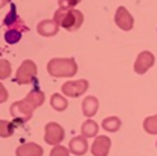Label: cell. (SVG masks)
<instances>
[{
	"label": "cell",
	"mask_w": 157,
	"mask_h": 156,
	"mask_svg": "<svg viewBox=\"0 0 157 156\" xmlns=\"http://www.w3.org/2000/svg\"><path fill=\"white\" fill-rule=\"evenodd\" d=\"M50 104H51V107L54 108L55 111H58V112H62V111H65L66 108H68L69 102H68V99H66L63 96L55 93V94H52V96H51Z\"/></svg>",
	"instance_id": "17"
},
{
	"label": "cell",
	"mask_w": 157,
	"mask_h": 156,
	"mask_svg": "<svg viewBox=\"0 0 157 156\" xmlns=\"http://www.w3.org/2000/svg\"><path fill=\"white\" fill-rule=\"evenodd\" d=\"M90 87L88 80L86 79H80V80H71V82H66L62 84V93L66 97H71V98H77V97L83 96Z\"/></svg>",
	"instance_id": "6"
},
{
	"label": "cell",
	"mask_w": 157,
	"mask_h": 156,
	"mask_svg": "<svg viewBox=\"0 0 157 156\" xmlns=\"http://www.w3.org/2000/svg\"><path fill=\"white\" fill-rule=\"evenodd\" d=\"M43 148L36 142H26L22 144L17 148V156H43Z\"/></svg>",
	"instance_id": "13"
},
{
	"label": "cell",
	"mask_w": 157,
	"mask_h": 156,
	"mask_svg": "<svg viewBox=\"0 0 157 156\" xmlns=\"http://www.w3.org/2000/svg\"><path fill=\"white\" fill-rule=\"evenodd\" d=\"M14 129H15L14 123H11L8 120H0V135L3 138L11 137L14 134Z\"/></svg>",
	"instance_id": "19"
},
{
	"label": "cell",
	"mask_w": 157,
	"mask_h": 156,
	"mask_svg": "<svg viewBox=\"0 0 157 156\" xmlns=\"http://www.w3.org/2000/svg\"><path fill=\"white\" fill-rule=\"evenodd\" d=\"M59 30V25L57 24L54 18L52 19H44V21L39 22L37 25V32L40 36H44V37H51V36H55Z\"/></svg>",
	"instance_id": "11"
},
{
	"label": "cell",
	"mask_w": 157,
	"mask_h": 156,
	"mask_svg": "<svg viewBox=\"0 0 157 156\" xmlns=\"http://www.w3.org/2000/svg\"><path fill=\"white\" fill-rule=\"evenodd\" d=\"M156 146H157V142H156Z\"/></svg>",
	"instance_id": "26"
},
{
	"label": "cell",
	"mask_w": 157,
	"mask_h": 156,
	"mask_svg": "<svg viewBox=\"0 0 157 156\" xmlns=\"http://www.w3.org/2000/svg\"><path fill=\"white\" fill-rule=\"evenodd\" d=\"M36 75H37V65L32 60H25L17 71L15 82L18 84H30L33 83Z\"/></svg>",
	"instance_id": "4"
},
{
	"label": "cell",
	"mask_w": 157,
	"mask_h": 156,
	"mask_svg": "<svg viewBox=\"0 0 157 156\" xmlns=\"http://www.w3.org/2000/svg\"><path fill=\"white\" fill-rule=\"evenodd\" d=\"M11 75V64L7 60L0 61V79L4 80Z\"/></svg>",
	"instance_id": "21"
},
{
	"label": "cell",
	"mask_w": 157,
	"mask_h": 156,
	"mask_svg": "<svg viewBox=\"0 0 157 156\" xmlns=\"http://www.w3.org/2000/svg\"><path fill=\"white\" fill-rule=\"evenodd\" d=\"M155 55L150 51H142L138 54L135 60V64H134V71L138 75H145L153 65H155Z\"/></svg>",
	"instance_id": "7"
},
{
	"label": "cell",
	"mask_w": 157,
	"mask_h": 156,
	"mask_svg": "<svg viewBox=\"0 0 157 156\" xmlns=\"http://www.w3.org/2000/svg\"><path fill=\"white\" fill-rule=\"evenodd\" d=\"M81 0H58V4H59V7L62 8H68V10H71V8H73L76 4H78Z\"/></svg>",
	"instance_id": "23"
},
{
	"label": "cell",
	"mask_w": 157,
	"mask_h": 156,
	"mask_svg": "<svg viewBox=\"0 0 157 156\" xmlns=\"http://www.w3.org/2000/svg\"><path fill=\"white\" fill-rule=\"evenodd\" d=\"M50 156H71V151H69V148H66L63 145H57L51 149Z\"/></svg>",
	"instance_id": "22"
},
{
	"label": "cell",
	"mask_w": 157,
	"mask_h": 156,
	"mask_svg": "<svg viewBox=\"0 0 157 156\" xmlns=\"http://www.w3.org/2000/svg\"><path fill=\"white\" fill-rule=\"evenodd\" d=\"M0 90H2V98H0V102H4L6 99H7V91H6V87L4 84H0Z\"/></svg>",
	"instance_id": "24"
},
{
	"label": "cell",
	"mask_w": 157,
	"mask_h": 156,
	"mask_svg": "<svg viewBox=\"0 0 157 156\" xmlns=\"http://www.w3.org/2000/svg\"><path fill=\"white\" fill-rule=\"evenodd\" d=\"M65 138V130L61 124L55 123V122H50L44 127V141L46 144L52 146L59 145Z\"/></svg>",
	"instance_id": "5"
},
{
	"label": "cell",
	"mask_w": 157,
	"mask_h": 156,
	"mask_svg": "<svg viewBox=\"0 0 157 156\" xmlns=\"http://www.w3.org/2000/svg\"><path fill=\"white\" fill-rule=\"evenodd\" d=\"M44 96L43 91H40L39 88L32 90L24 99L21 101H15L10 107V113L14 118V120L17 123H26L28 120H30L35 109H37L39 107L44 104Z\"/></svg>",
	"instance_id": "1"
},
{
	"label": "cell",
	"mask_w": 157,
	"mask_h": 156,
	"mask_svg": "<svg viewBox=\"0 0 157 156\" xmlns=\"http://www.w3.org/2000/svg\"><path fill=\"white\" fill-rule=\"evenodd\" d=\"M121 127V120L117 116H109L102 120V129L109 133H116Z\"/></svg>",
	"instance_id": "16"
},
{
	"label": "cell",
	"mask_w": 157,
	"mask_h": 156,
	"mask_svg": "<svg viewBox=\"0 0 157 156\" xmlns=\"http://www.w3.org/2000/svg\"><path fill=\"white\" fill-rule=\"evenodd\" d=\"M54 19L57 21V24L59 26H62L63 29H66L68 32H75L83 25L84 17L83 13L75 8H62L59 7L54 14Z\"/></svg>",
	"instance_id": "2"
},
{
	"label": "cell",
	"mask_w": 157,
	"mask_h": 156,
	"mask_svg": "<svg viewBox=\"0 0 157 156\" xmlns=\"http://www.w3.org/2000/svg\"><path fill=\"white\" fill-rule=\"evenodd\" d=\"M144 130L147 134H157V115L147 116L144 120Z\"/></svg>",
	"instance_id": "18"
},
{
	"label": "cell",
	"mask_w": 157,
	"mask_h": 156,
	"mask_svg": "<svg viewBox=\"0 0 157 156\" xmlns=\"http://www.w3.org/2000/svg\"><path fill=\"white\" fill-rule=\"evenodd\" d=\"M4 4H6V0H2V7H3Z\"/></svg>",
	"instance_id": "25"
},
{
	"label": "cell",
	"mask_w": 157,
	"mask_h": 156,
	"mask_svg": "<svg viewBox=\"0 0 157 156\" xmlns=\"http://www.w3.org/2000/svg\"><path fill=\"white\" fill-rule=\"evenodd\" d=\"M114 22L121 30H131L134 28V18L125 7H119L114 14Z\"/></svg>",
	"instance_id": "9"
},
{
	"label": "cell",
	"mask_w": 157,
	"mask_h": 156,
	"mask_svg": "<svg viewBox=\"0 0 157 156\" xmlns=\"http://www.w3.org/2000/svg\"><path fill=\"white\" fill-rule=\"evenodd\" d=\"M81 108H83V113L86 118H92L94 115H97L98 108H99V102L95 98L94 96H88L84 98L83 104H81Z\"/></svg>",
	"instance_id": "14"
},
{
	"label": "cell",
	"mask_w": 157,
	"mask_h": 156,
	"mask_svg": "<svg viewBox=\"0 0 157 156\" xmlns=\"http://www.w3.org/2000/svg\"><path fill=\"white\" fill-rule=\"evenodd\" d=\"M21 37H22V30H19V29H8L4 33V39L8 44L18 43L21 40Z\"/></svg>",
	"instance_id": "20"
},
{
	"label": "cell",
	"mask_w": 157,
	"mask_h": 156,
	"mask_svg": "<svg viewBox=\"0 0 157 156\" xmlns=\"http://www.w3.org/2000/svg\"><path fill=\"white\" fill-rule=\"evenodd\" d=\"M47 71L52 77H73L78 66L75 58H52L47 64Z\"/></svg>",
	"instance_id": "3"
},
{
	"label": "cell",
	"mask_w": 157,
	"mask_h": 156,
	"mask_svg": "<svg viewBox=\"0 0 157 156\" xmlns=\"http://www.w3.org/2000/svg\"><path fill=\"white\" fill-rule=\"evenodd\" d=\"M112 141L106 135H98L95 137L94 142L91 145V154L92 156H108L110 152Z\"/></svg>",
	"instance_id": "8"
},
{
	"label": "cell",
	"mask_w": 157,
	"mask_h": 156,
	"mask_svg": "<svg viewBox=\"0 0 157 156\" xmlns=\"http://www.w3.org/2000/svg\"><path fill=\"white\" fill-rule=\"evenodd\" d=\"M3 25L4 26H8L10 29H19V30H28V28L25 26L24 21H21L18 15H17V10H15V6L11 3V8L10 11L7 13V15L4 17L3 19Z\"/></svg>",
	"instance_id": "10"
},
{
	"label": "cell",
	"mask_w": 157,
	"mask_h": 156,
	"mask_svg": "<svg viewBox=\"0 0 157 156\" xmlns=\"http://www.w3.org/2000/svg\"><path fill=\"white\" fill-rule=\"evenodd\" d=\"M98 126L97 122H94L92 119H87L83 124H81V135L86 138H92V137H98Z\"/></svg>",
	"instance_id": "15"
},
{
	"label": "cell",
	"mask_w": 157,
	"mask_h": 156,
	"mask_svg": "<svg viewBox=\"0 0 157 156\" xmlns=\"http://www.w3.org/2000/svg\"><path fill=\"white\" fill-rule=\"evenodd\" d=\"M69 151L71 154L76 156H83L86 155V152L88 151V141L83 135H77V137L72 138L69 142Z\"/></svg>",
	"instance_id": "12"
}]
</instances>
